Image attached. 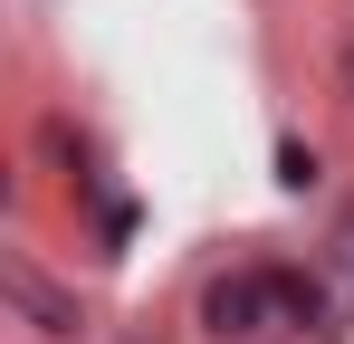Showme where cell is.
Instances as JSON below:
<instances>
[{
	"mask_svg": "<svg viewBox=\"0 0 354 344\" xmlns=\"http://www.w3.org/2000/svg\"><path fill=\"white\" fill-rule=\"evenodd\" d=\"M297 325H316V287L297 268H230L201 296V335L211 344H288Z\"/></svg>",
	"mask_w": 354,
	"mask_h": 344,
	"instance_id": "obj_1",
	"label": "cell"
},
{
	"mask_svg": "<svg viewBox=\"0 0 354 344\" xmlns=\"http://www.w3.org/2000/svg\"><path fill=\"white\" fill-rule=\"evenodd\" d=\"M10 306H19V316H29V325H39L48 344H67L77 325H86V316H77V296H58V287L39 278L29 258H10Z\"/></svg>",
	"mask_w": 354,
	"mask_h": 344,
	"instance_id": "obj_2",
	"label": "cell"
},
{
	"mask_svg": "<svg viewBox=\"0 0 354 344\" xmlns=\"http://www.w3.org/2000/svg\"><path fill=\"white\" fill-rule=\"evenodd\" d=\"M335 77H345V96H354V48H345V57H335Z\"/></svg>",
	"mask_w": 354,
	"mask_h": 344,
	"instance_id": "obj_3",
	"label": "cell"
}]
</instances>
